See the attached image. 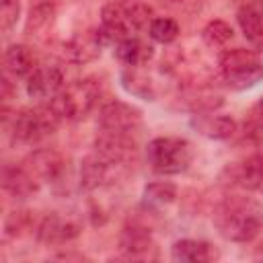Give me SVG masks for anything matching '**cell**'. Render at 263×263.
I'll return each mask as SVG.
<instances>
[{"instance_id": "obj_27", "label": "cell", "mask_w": 263, "mask_h": 263, "mask_svg": "<svg viewBox=\"0 0 263 263\" xmlns=\"http://www.w3.org/2000/svg\"><path fill=\"white\" fill-rule=\"evenodd\" d=\"M259 111H261V115H263V97H261V101H259Z\"/></svg>"}, {"instance_id": "obj_1", "label": "cell", "mask_w": 263, "mask_h": 263, "mask_svg": "<svg viewBox=\"0 0 263 263\" xmlns=\"http://www.w3.org/2000/svg\"><path fill=\"white\" fill-rule=\"evenodd\" d=\"M212 222L226 240L247 242L253 240L263 226V208L251 197L230 195L216 205Z\"/></svg>"}, {"instance_id": "obj_3", "label": "cell", "mask_w": 263, "mask_h": 263, "mask_svg": "<svg viewBox=\"0 0 263 263\" xmlns=\"http://www.w3.org/2000/svg\"><path fill=\"white\" fill-rule=\"evenodd\" d=\"M220 74L232 90H247L263 80V62L253 49H226L220 55Z\"/></svg>"}, {"instance_id": "obj_2", "label": "cell", "mask_w": 263, "mask_h": 263, "mask_svg": "<svg viewBox=\"0 0 263 263\" xmlns=\"http://www.w3.org/2000/svg\"><path fill=\"white\" fill-rule=\"evenodd\" d=\"M146 158L156 175H181L193 162V146L185 138L160 136L148 144Z\"/></svg>"}, {"instance_id": "obj_21", "label": "cell", "mask_w": 263, "mask_h": 263, "mask_svg": "<svg viewBox=\"0 0 263 263\" xmlns=\"http://www.w3.org/2000/svg\"><path fill=\"white\" fill-rule=\"evenodd\" d=\"M236 23H238L242 35L251 43H255V45L263 43V14L259 10H255L253 6H242L236 12Z\"/></svg>"}, {"instance_id": "obj_23", "label": "cell", "mask_w": 263, "mask_h": 263, "mask_svg": "<svg viewBox=\"0 0 263 263\" xmlns=\"http://www.w3.org/2000/svg\"><path fill=\"white\" fill-rule=\"evenodd\" d=\"M201 39L208 47H222L232 39V27L226 21H210L203 29H201Z\"/></svg>"}, {"instance_id": "obj_6", "label": "cell", "mask_w": 263, "mask_h": 263, "mask_svg": "<svg viewBox=\"0 0 263 263\" xmlns=\"http://www.w3.org/2000/svg\"><path fill=\"white\" fill-rule=\"evenodd\" d=\"M99 127L107 134L134 136L142 127V111L129 103L111 101L99 113Z\"/></svg>"}, {"instance_id": "obj_22", "label": "cell", "mask_w": 263, "mask_h": 263, "mask_svg": "<svg viewBox=\"0 0 263 263\" xmlns=\"http://www.w3.org/2000/svg\"><path fill=\"white\" fill-rule=\"evenodd\" d=\"M121 82H123L125 90L132 92V95L142 97L146 101H152L154 99V90H152L150 80L142 72H138V68H125L121 72Z\"/></svg>"}, {"instance_id": "obj_12", "label": "cell", "mask_w": 263, "mask_h": 263, "mask_svg": "<svg viewBox=\"0 0 263 263\" xmlns=\"http://www.w3.org/2000/svg\"><path fill=\"white\" fill-rule=\"evenodd\" d=\"M228 183H234L242 189H259L263 187V154H251L240 162H232L226 168Z\"/></svg>"}, {"instance_id": "obj_13", "label": "cell", "mask_w": 263, "mask_h": 263, "mask_svg": "<svg viewBox=\"0 0 263 263\" xmlns=\"http://www.w3.org/2000/svg\"><path fill=\"white\" fill-rule=\"evenodd\" d=\"M119 249L125 259H140V261L158 259L156 245L144 228H136V226L125 228L119 240Z\"/></svg>"}, {"instance_id": "obj_16", "label": "cell", "mask_w": 263, "mask_h": 263, "mask_svg": "<svg viewBox=\"0 0 263 263\" xmlns=\"http://www.w3.org/2000/svg\"><path fill=\"white\" fill-rule=\"evenodd\" d=\"M2 187L6 193H10L16 199H25L31 197L37 187L39 181L25 168V166H12V164H4L2 168Z\"/></svg>"}, {"instance_id": "obj_10", "label": "cell", "mask_w": 263, "mask_h": 263, "mask_svg": "<svg viewBox=\"0 0 263 263\" xmlns=\"http://www.w3.org/2000/svg\"><path fill=\"white\" fill-rule=\"evenodd\" d=\"M103 45L105 43L101 39L99 29H90V31H84V33L68 39L62 45V53L72 64H88V62H92L101 55Z\"/></svg>"}, {"instance_id": "obj_15", "label": "cell", "mask_w": 263, "mask_h": 263, "mask_svg": "<svg viewBox=\"0 0 263 263\" xmlns=\"http://www.w3.org/2000/svg\"><path fill=\"white\" fill-rule=\"evenodd\" d=\"M80 232L78 224H74L72 220L60 216V214H51L47 218H43V222L37 228V238L45 245H62L72 240L76 234Z\"/></svg>"}, {"instance_id": "obj_24", "label": "cell", "mask_w": 263, "mask_h": 263, "mask_svg": "<svg viewBox=\"0 0 263 263\" xmlns=\"http://www.w3.org/2000/svg\"><path fill=\"white\" fill-rule=\"evenodd\" d=\"M144 197L152 205H168L177 197V187L168 181H154V183L146 185Z\"/></svg>"}, {"instance_id": "obj_11", "label": "cell", "mask_w": 263, "mask_h": 263, "mask_svg": "<svg viewBox=\"0 0 263 263\" xmlns=\"http://www.w3.org/2000/svg\"><path fill=\"white\" fill-rule=\"evenodd\" d=\"M25 168L39 181H47V183H55L62 173H64V158L60 152L49 150V148H41L35 150L27 160H25Z\"/></svg>"}, {"instance_id": "obj_18", "label": "cell", "mask_w": 263, "mask_h": 263, "mask_svg": "<svg viewBox=\"0 0 263 263\" xmlns=\"http://www.w3.org/2000/svg\"><path fill=\"white\" fill-rule=\"evenodd\" d=\"M35 55L23 43H12L4 51V72L14 78H29L35 70Z\"/></svg>"}, {"instance_id": "obj_5", "label": "cell", "mask_w": 263, "mask_h": 263, "mask_svg": "<svg viewBox=\"0 0 263 263\" xmlns=\"http://www.w3.org/2000/svg\"><path fill=\"white\" fill-rule=\"evenodd\" d=\"M60 117L53 113V109L47 105H37V107H29L23 109L14 115L12 121V138L21 144H37L43 138L51 136L58 125H60Z\"/></svg>"}, {"instance_id": "obj_14", "label": "cell", "mask_w": 263, "mask_h": 263, "mask_svg": "<svg viewBox=\"0 0 263 263\" xmlns=\"http://www.w3.org/2000/svg\"><path fill=\"white\" fill-rule=\"evenodd\" d=\"M220 257L218 249L208 240L181 238L171 247V259L181 263H210Z\"/></svg>"}, {"instance_id": "obj_26", "label": "cell", "mask_w": 263, "mask_h": 263, "mask_svg": "<svg viewBox=\"0 0 263 263\" xmlns=\"http://www.w3.org/2000/svg\"><path fill=\"white\" fill-rule=\"evenodd\" d=\"M21 14V0H0V27L4 33H8Z\"/></svg>"}, {"instance_id": "obj_8", "label": "cell", "mask_w": 263, "mask_h": 263, "mask_svg": "<svg viewBox=\"0 0 263 263\" xmlns=\"http://www.w3.org/2000/svg\"><path fill=\"white\" fill-rule=\"evenodd\" d=\"M103 43H119L125 37H132L134 29L127 14V4L111 2L103 6L101 12V27H99Z\"/></svg>"}, {"instance_id": "obj_4", "label": "cell", "mask_w": 263, "mask_h": 263, "mask_svg": "<svg viewBox=\"0 0 263 263\" xmlns=\"http://www.w3.org/2000/svg\"><path fill=\"white\" fill-rule=\"evenodd\" d=\"M99 95H101L99 84L92 78H84V80H76V82L64 86L49 101V107L53 109V113L60 119L78 121L92 111V107L99 101Z\"/></svg>"}, {"instance_id": "obj_9", "label": "cell", "mask_w": 263, "mask_h": 263, "mask_svg": "<svg viewBox=\"0 0 263 263\" xmlns=\"http://www.w3.org/2000/svg\"><path fill=\"white\" fill-rule=\"evenodd\" d=\"M64 86V74L58 66H39L27 78V92L35 101H51Z\"/></svg>"}, {"instance_id": "obj_7", "label": "cell", "mask_w": 263, "mask_h": 263, "mask_svg": "<svg viewBox=\"0 0 263 263\" xmlns=\"http://www.w3.org/2000/svg\"><path fill=\"white\" fill-rule=\"evenodd\" d=\"M123 162H115L111 158L101 156L99 152L86 156L80 164V187H84L86 191L111 185L117 177V173L121 171Z\"/></svg>"}, {"instance_id": "obj_20", "label": "cell", "mask_w": 263, "mask_h": 263, "mask_svg": "<svg viewBox=\"0 0 263 263\" xmlns=\"http://www.w3.org/2000/svg\"><path fill=\"white\" fill-rule=\"evenodd\" d=\"M60 0H31V8H29V21H27V33L33 37L43 35L55 16Z\"/></svg>"}, {"instance_id": "obj_25", "label": "cell", "mask_w": 263, "mask_h": 263, "mask_svg": "<svg viewBox=\"0 0 263 263\" xmlns=\"http://www.w3.org/2000/svg\"><path fill=\"white\" fill-rule=\"evenodd\" d=\"M148 33H150V37H152L156 43L166 45V43H173V41L179 37V25H177V21H173V18L160 16V18H154V21H152Z\"/></svg>"}, {"instance_id": "obj_19", "label": "cell", "mask_w": 263, "mask_h": 263, "mask_svg": "<svg viewBox=\"0 0 263 263\" xmlns=\"http://www.w3.org/2000/svg\"><path fill=\"white\" fill-rule=\"evenodd\" d=\"M191 125L199 134H203L208 138H214V140H226L236 129L234 119L228 117V115H205V113H197V115H193Z\"/></svg>"}, {"instance_id": "obj_17", "label": "cell", "mask_w": 263, "mask_h": 263, "mask_svg": "<svg viewBox=\"0 0 263 263\" xmlns=\"http://www.w3.org/2000/svg\"><path fill=\"white\" fill-rule=\"evenodd\" d=\"M152 55H154V47L134 35L115 43V58L125 68H140L144 64H148L152 60Z\"/></svg>"}]
</instances>
